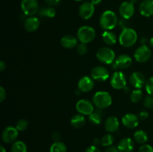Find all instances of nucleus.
Wrapping results in <instances>:
<instances>
[{
    "label": "nucleus",
    "mask_w": 153,
    "mask_h": 152,
    "mask_svg": "<svg viewBox=\"0 0 153 152\" xmlns=\"http://www.w3.org/2000/svg\"><path fill=\"white\" fill-rule=\"evenodd\" d=\"M117 16L112 10H105L100 16V25L105 31H111L117 26Z\"/></svg>",
    "instance_id": "nucleus-1"
},
{
    "label": "nucleus",
    "mask_w": 153,
    "mask_h": 152,
    "mask_svg": "<svg viewBox=\"0 0 153 152\" xmlns=\"http://www.w3.org/2000/svg\"><path fill=\"white\" fill-rule=\"evenodd\" d=\"M137 40V32L133 28H124L119 37L120 44L123 47H131Z\"/></svg>",
    "instance_id": "nucleus-2"
},
{
    "label": "nucleus",
    "mask_w": 153,
    "mask_h": 152,
    "mask_svg": "<svg viewBox=\"0 0 153 152\" xmlns=\"http://www.w3.org/2000/svg\"><path fill=\"white\" fill-rule=\"evenodd\" d=\"M93 104L97 109H105L112 104V97L105 91H98L93 96Z\"/></svg>",
    "instance_id": "nucleus-3"
},
{
    "label": "nucleus",
    "mask_w": 153,
    "mask_h": 152,
    "mask_svg": "<svg viewBox=\"0 0 153 152\" xmlns=\"http://www.w3.org/2000/svg\"><path fill=\"white\" fill-rule=\"evenodd\" d=\"M96 37V31L94 28L88 25L80 27L77 31V38L81 43H89L94 40Z\"/></svg>",
    "instance_id": "nucleus-4"
},
{
    "label": "nucleus",
    "mask_w": 153,
    "mask_h": 152,
    "mask_svg": "<svg viewBox=\"0 0 153 152\" xmlns=\"http://www.w3.org/2000/svg\"><path fill=\"white\" fill-rule=\"evenodd\" d=\"M97 58L105 64H112L115 61L116 57L113 49L109 47H102L97 51Z\"/></svg>",
    "instance_id": "nucleus-5"
},
{
    "label": "nucleus",
    "mask_w": 153,
    "mask_h": 152,
    "mask_svg": "<svg viewBox=\"0 0 153 152\" xmlns=\"http://www.w3.org/2000/svg\"><path fill=\"white\" fill-rule=\"evenodd\" d=\"M21 9L26 16H34L40 10L38 1L37 0H22Z\"/></svg>",
    "instance_id": "nucleus-6"
},
{
    "label": "nucleus",
    "mask_w": 153,
    "mask_h": 152,
    "mask_svg": "<svg viewBox=\"0 0 153 152\" xmlns=\"http://www.w3.org/2000/svg\"><path fill=\"white\" fill-rule=\"evenodd\" d=\"M151 50L146 45H141L136 49L134 53V58L138 63H146L150 59Z\"/></svg>",
    "instance_id": "nucleus-7"
},
{
    "label": "nucleus",
    "mask_w": 153,
    "mask_h": 152,
    "mask_svg": "<svg viewBox=\"0 0 153 152\" xmlns=\"http://www.w3.org/2000/svg\"><path fill=\"white\" fill-rule=\"evenodd\" d=\"M76 109L79 114L90 116L94 111V105L88 99H81L76 103Z\"/></svg>",
    "instance_id": "nucleus-8"
},
{
    "label": "nucleus",
    "mask_w": 153,
    "mask_h": 152,
    "mask_svg": "<svg viewBox=\"0 0 153 152\" xmlns=\"http://www.w3.org/2000/svg\"><path fill=\"white\" fill-rule=\"evenodd\" d=\"M111 85L115 89H122L126 86V77L122 72L117 71L112 75Z\"/></svg>",
    "instance_id": "nucleus-9"
},
{
    "label": "nucleus",
    "mask_w": 153,
    "mask_h": 152,
    "mask_svg": "<svg viewBox=\"0 0 153 152\" xmlns=\"http://www.w3.org/2000/svg\"><path fill=\"white\" fill-rule=\"evenodd\" d=\"M91 77L94 80L100 82L105 81L109 77V72L107 69L102 66H97L94 67L91 72Z\"/></svg>",
    "instance_id": "nucleus-10"
},
{
    "label": "nucleus",
    "mask_w": 153,
    "mask_h": 152,
    "mask_svg": "<svg viewBox=\"0 0 153 152\" xmlns=\"http://www.w3.org/2000/svg\"><path fill=\"white\" fill-rule=\"evenodd\" d=\"M19 134V131L16 128V127L8 126L5 128L1 134V138L4 143H13L16 142V139Z\"/></svg>",
    "instance_id": "nucleus-11"
},
{
    "label": "nucleus",
    "mask_w": 153,
    "mask_h": 152,
    "mask_svg": "<svg viewBox=\"0 0 153 152\" xmlns=\"http://www.w3.org/2000/svg\"><path fill=\"white\" fill-rule=\"evenodd\" d=\"M94 12H95V7L90 1H85L79 7V16L85 20L92 17Z\"/></svg>",
    "instance_id": "nucleus-12"
},
{
    "label": "nucleus",
    "mask_w": 153,
    "mask_h": 152,
    "mask_svg": "<svg viewBox=\"0 0 153 152\" xmlns=\"http://www.w3.org/2000/svg\"><path fill=\"white\" fill-rule=\"evenodd\" d=\"M129 82L133 87L140 89L146 85V80L143 73L140 72H134L130 75Z\"/></svg>",
    "instance_id": "nucleus-13"
},
{
    "label": "nucleus",
    "mask_w": 153,
    "mask_h": 152,
    "mask_svg": "<svg viewBox=\"0 0 153 152\" xmlns=\"http://www.w3.org/2000/svg\"><path fill=\"white\" fill-rule=\"evenodd\" d=\"M134 10V4L130 1H123L119 7L120 15L124 19H128L132 17Z\"/></svg>",
    "instance_id": "nucleus-14"
},
{
    "label": "nucleus",
    "mask_w": 153,
    "mask_h": 152,
    "mask_svg": "<svg viewBox=\"0 0 153 152\" xmlns=\"http://www.w3.org/2000/svg\"><path fill=\"white\" fill-rule=\"evenodd\" d=\"M95 86L94 80L90 76H83L78 82V89L82 92H88Z\"/></svg>",
    "instance_id": "nucleus-15"
},
{
    "label": "nucleus",
    "mask_w": 153,
    "mask_h": 152,
    "mask_svg": "<svg viewBox=\"0 0 153 152\" xmlns=\"http://www.w3.org/2000/svg\"><path fill=\"white\" fill-rule=\"evenodd\" d=\"M132 63V59L128 55H120L115 59V61L113 63L114 68V69H127Z\"/></svg>",
    "instance_id": "nucleus-16"
},
{
    "label": "nucleus",
    "mask_w": 153,
    "mask_h": 152,
    "mask_svg": "<svg viewBox=\"0 0 153 152\" xmlns=\"http://www.w3.org/2000/svg\"><path fill=\"white\" fill-rule=\"evenodd\" d=\"M122 123L128 129H134L139 125V118L134 113H127L122 118Z\"/></svg>",
    "instance_id": "nucleus-17"
},
{
    "label": "nucleus",
    "mask_w": 153,
    "mask_h": 152,
    "mask_svg": "<svg viewBox=\"0 0 153 152\" xmlns=\"http://www.w3.org/2000/svg\"><path fill=\"white\" fill-rule=\"evenodd\" d=\"M140 14L145 17L153 15V0H143L139 7Z\"/></svg>",
    "instance_id": "nucleus-18"
},
{
    "label": "nucleus",
    "mask_w": 153,
    "mask_h": 152,
    "mask_svg": "<svg viewBox=\"0 0 153 152\" xmlns=\"http://www.w3.org/2000/svg\"><path fill=\"white\" fill-rule=\"evenodd\" d=\"M40 25V20L35 16H29L25 19L24 22V27L28 32H34L39 28Z\"/></svg>",
    "instance_id": "nucleus-19"
},
{
    "label": "nucleus",
    "mask_w": 153,
    "mask_h": 152,
    "mask_svg": "<svg viewBox=\"0 0 153 152\" xmlns=\"http://www.w3.org/2000/svg\"><path fill=\"white\" fill-rule=\"evenodd\" d=\"M134 144L131 138H123L120 140L118 144L117 148L120 152H132L134 150Z\"/></svg>",
    "instance_id": "nucleus-20"
},
{
    "label": "nucleus",
    "mask_w": 153,
    "mask_h": 152,
    "mask_svg": "<svg viewBox=\"0 0 153 152\" xmlns=\"http://www.w3.org/2000/svg\"><path fill=\"white\" fill-rule=\"evenodd\" d=\"M61 44L65 49H73L78 46V38L70 34H67L61 39Z\"/></svg>",
    "instance_id": "nucleus-21"
},
{
    "label": "nucleus",
    "mask_w": 153,
    "mask_h": 152,
    "mask_svg": "<svg viewBox=\"0 0 153 152\" xmlns=\"http://www.w3.org/2000/svg\"><path fill=\"white\" fill-rule=\"evenodd\" d=\"M120 122L116 116H110L105 122V128L109 133H114L119 129Z\"/></svg>",
    "instance_id": "nucleus-22"
},
{
    "label": "nucleus",
    "mask_w": 153,
    "mask_h": 152,
    "mask_svg": "<svg viewBox=\"0 0 153 152\" xmlns=\"http://www.w3.org/2000/svg\"><path fill=\"white\" fill-rule=\"evenodd\" d=\"M103 42L108 46H113L117 41V36L111 31H105L102 34Z\"/></svg>",
    "instance_id": "nucleus-23"
},
{
    "label": "nucleus",
    "mask_w": 153,
    "mask_h": 152,
    "mask_svg": "<svg viewBox=\"0 0 153 152\" xmlns=\"http://www.w3.org/2000/svg\"><path fill=\"white\" fill-rule=\"evenodd\" d=\"M70 124L75 128H82L86 124V120L83 115L77 114L73 116L70 120Z\"/></svg>",
    "instance_id": "nucleus-24"
},
{
    "label": "nucleus",
    "mask_w": 153,
    "mask_h": 152,
    "mask_svg": "<svg viewBox=\"0 0 153 152\" xmlns=\"http://www.w3.org/2000/svg\"><path fill=\"white\" fill-rule=\"evenodd\" d=\"M102 111L100 109L94 110L92 113L89 116V121L93 125H100L102 120Z\"/></svg>",
    "instance_id": "nucleus-25"
},
{
    "label": "nucleus",
    "mask_w": 153,
    "mask_h": 152,
    "mask_svg": "<svg viewBox=\"0 0 153 152\" xmlns=\"http://www.w3.org/2000/svg\"><path fill=\"white\" fill-rule=\"evenodd\" d=\"M38 13L40 16L47 18H53L55 16L56 11H55V9L53 7L49 6V7H43L40 8L39 10Z\"/></svg>",
    "instance_id": "nucleus-26"
},
{
    "label": "nucleus",
    "mask_w": 153,
    "mask_h": 152,
    "mask_svg": "<svg viewBox=\"0 0 153 152\" xmlns=\"http://www.w3.org/2000/svg\"><path fill=\"white\" fill-rule=\"evenodd\" d=\"M134 139L136 142H137L138 144L144 145L148 140V135L144 131L139 130L134 133Z\"/></svg>",
    "instance_id": "nucleus-27"
},
{
    "label": "nucleus",
    "mask_w": 153,
    "mask_h": 152,
    "mask_svg": "<svg viewBox=\"0 0 153 152\" xmlns=\"http://www.w3.org/2000/svg\"><path fill=\"white\" fill-rule=\"evenodd\" d=\"M67 148L66 145L62 142H55L51 145L49 152H67Z\"/></svg>",
    "instance_id": "nucleus-28"
},
{
    "label": "nucleus",
    "mask_w": 153,
    "mask_h": 152,
    "mask_svg": "<svg viewBox=\"0 0 153 152\" xmlns=\"http://www.w3.org/2000/svg\"><path fill=\"white\" fill-rule=\"evenodd\" d=\"M11 152H27L26 145L22 141H16L11 146Z\"/></svg>",
    "instance_id": "nucleus-29"
},
{
    "label": "nucleus",
    "mask_w": 153,
    "mask_h": 152,
    "mask_svg": "<svg viewBox=\"0 0 153 152\" xmlns=\"http://www.w3.org/2000/svg\"><path fill=\"white\" fill-rule=\"evenodd\" d=\"M143 94L140 89H136L131 92V95H130V98H131V101L133 103H138L143 99Z\"/></svg>",
    "instance_id": "nucleus-30"
},
{
    "label": "nucleus",
    "mask_w": 153,
    "mask_h": 152,
    "mask_svg": "<svg viewBox=\"0 0 153 152\" xmlns=\"http://www.w3.org/2000/svg\"><path fill=\"white\" fill-rule=\"evenodd\" d=\"M114 141V137L111 134H105L101 139L102 145L105 146V147H109V146L112 145Z\"/></svg>",
    "instance_id": "nucleus-31"
},
{
    "label": "nucleus",
    "mask_w": 153,
    "mask_h": 152,
    "mask_svg": "<svg viewBox=\"0 0 153 152\" xmlns=\"http://www.w3.org/2000/svg\"><path fill=\"white\" fill-rule=\"evenodd\" d=\"M28 123L25 119H19L16 124V128L19 131H23L28 128Z\"/></svg>",
    "instance_id": "nucleus-32"
},
{
    "label": "nucleus",
    "mask_w": 153,
    "mask_h": 152,
    "mask_svg": "<svg viewBox=\"0 0 153 152\" xmlns=\"http://www.w3.org/2000/svg\"><path fill=\"white\" fill-rule=\"evenodd\" d=\"M145 88H146V91L147 92V93L153 96V76L149 77L146 80Z\"/></svg>",
    "instance_id": "nucleus-33"
},
{
    "label": "nucleus",
    "mask_w": 153,
    "mask_h": 152,
    "mask_svg": "<svg viewBox=\"0 0 153 152\" xmlns=\"http://www.w3.org/2000/svg\"><path fill=\"white\" fill-rule=\"evenodd\" d=\"M88 46L85 43H81L80 44H78V46H76V52L80 55H85L88 52Z\"/></svg>",
    "instance_id": "nucleus-34"
},
{
    "label": "nucleus",
    "mask_w": 153,
    "mask_h": 152,
    "mask_svg": "<svg viewBox=\"0 0 153 152\" xmlns=\"http://www.w3.org/2000/svg\"><path fill=\"white\" fill-rule=\"evenodd\" d=\"M143 105L145 107L149 109L153 108V96L152 95H147L145 97L144 100H143Z\"/></svg>",
    "instance_id": "nucleus-35"
},
{
    "label": "nucleus",
    "mask_w": 153,
    "mask_h": 152,
    "mask_svg": "<svg viewBox=\"0 0 153 152\" xmlns=\"http://www.w3.org/2000/svg\"><path fill=\"white\" fill-rule=\"evenodd\" d=\"M138 152H153V148L149 145H142L139 148Z\"/></svg>",
    "instance_id": "nucleus-36"
},
{
    "label": "nucleus",
    "mask_w": 153,
    "mask_h": 152,
    "mask_svg": "<svg viewBox=\"0 0 153 152\" xmlns=\"http://www.w3.org/2000/svg\"><path fill=\"white\" fill-rule=\"evenodd\" d=\"M139 119H141V120H146L149 117V113L146 111H141L139 113Z\"/></svg>",
    "instance_id": "nucleus-37"
},
{
    "label": "nucleus",
    "mask_w": 153,
    "mask_h": 152,
    "mask_svg": "<svg viewBox=\"0 0 153 152\" xmlns=\"http://www.w3.org/2000/svg\"><path fill=\"white\" fill-rule=\"evenodd\" d=\"M61 134H60L58 131H55V132L52 134V139L55 142H59L61 139Z\"/></svg>",
    "instance_id": "nucleus-38"
},
{
    "label": "nucleus",
    "mask_w": 153,
    "mask_h": 152,
    "mask_svg": "<svg viewBox=\"0 0 153 152\" xmlns=\"http://www.w3.org/2000/svg\"><path fill=\"white\" fill-rule=\"evenodd\" d=\"M46 4H49V6H56L61 2V0H45Z\"/></svg>",
    "instance_id": "nucleus-39"
},
{
    "label": "nucleus",
    "mask_w": 153,
    "mask_h": 152,
    "mask_svg": "<svg viewBox=\"0 0 153 152\" xmlns=\"http://www.w3.org/2000/svg\"><path fill=\"white\" fill-rule=\"evenodd\" d=\"M5 98H6V91L2 86H1V87H0V101L2 102Z\"/></svg>",
    "instance_id": "nucleus-40"
},
{
    "label": "nucleus",
    "mask_w": 153,
    "mask_h": 152,
    "mask_svg": "<svg viewBox=\"0 0 153 152\" xmlns=\"http://www.w3.org/2000/svg\"><path fill=\"white\" fill-rule=\"evenodd\" d=\"M85 152H100V150L98 148V147L94 145H91L88 147V148L85 150Z\"/></svg>",
    "instance_id": "nucleus-41"
},
{
    "label": "nucleus",
    "mask_w": 153,
    "mask_h": 152,
    "mask_svg": "<svg viewBox=\"0 0 153 152\" xmlns=\"http://www.w3.org/2000/svg\"><path fill=\"white\" fill-rule=\"evenodd\" d=\"M105 152H120V151H119V150H118L117 147H116V146L111 145L106 148L105 151Z\"/></svg>",
    "instance_id": "nucleus-42"
},
{
    "label": "nucleus",
    "mask_w": 153,
    "mask_h": 152,
    "mask_svg": "<svg viewBox=\"0 0 153 152\" xmlns=\"http://www.w3.org/2000/svg\"><path fill=\"white\" fill-rule=\"evenodd\" d=\"M100 144H102V142H101V139H100L99 138H95L94 140H93V145L98 147Z\"/></svg>",
    "instance_id": "nucleus-43"
},
{
    "label": "nucleus",
    "mask_w": 153,
    "mask_h": 152,
    "mask_svg": "<svg viewBox=\"0 0 153 152\" xmlns=\"http://www.w3.org/2000/svg\"><path fill=\"white\" fill-rule=\"evenodd\" d=\"M6 68V63L3 61H0V71L3 72Z\"/></svg>",
    "instance_id": "nucleus-44"
},
{
    "label": "nucleus",
    "mask_w": 153,
    "mask_h": 152,
    "mask_svg": "<svg viewBox=\"0 0 153 152\" xmlns=\"http://www.w3.org/2000/svg\"><path fill=\"white\" fill-rule=\"evenodd\" d=\"M102 0H91V2L95 6V5H98V4H100V3L102 2Z\"/></svg>",
    "instance_id": "nucleus-45"
},
{
    "label": "nucleus",
    "mask_w": 153,
    "mask_h": 152,
    "mask_svg": "<svg viewBox=\"0 0 153 152\" xmlns=\"http://www.w3.org/2000/svg\"><path fill=\"white\" fill-rule=\"evenodd\" d=\"M147 38H146V37H142L141 39H140V43H141V45H146V43H147Z\"/></svg>",
    "instance_id": "nucleus-46"
},
{
    "label": "nucleus",
    "mask_w": 153,
    "mask_h": 152,
    "mask_svg": "<svg viewBox=\"0 0 153 152\" xmlns=\"http://www.w3.org/2000/svg\"><path fill=\"white\" fill-rule=\"evenodd\" d=\"M139 1H140V0H129V1H130V2H131V3H132L133 4H136V3H137V2H138Z\"/></svg>",
    "instance_id": "nucleus-47"
},
{
    "label": "nucleus",
    "mask_w": 153,
    "mask_h": 152,
    "mask_svg": "<svg viewBox=\"0 0 153 152\" xmlns=\"http://www.w3.org/2000/svg\"><path fill=\"white\" fill-rule=\"evenodd\" d=\"M0 151H1V152H6L5 148H4L3 147L2 145L0 146Z\"/></svg>",
    "instance_id": "nucleus-48"
},
{
    "label": "nucleus",
    "mask_w": 153,
    "mask_h": 152,
    "mask_svg": "<svg viewBox=\"0 0 153 152\" xmlns=\"http://www.w3.org/2000/svg\"><path fill=\"white\" fill-rule=\"evenodd\" d=\"M149 44H150V46L153 48V37L150 39V40H149Z\"/></svg>",
    "instance_id": "nucleus-49"
},
{
    "label": "nucleus",
    "mask_w": 153,
    "mask_h": 152,
    "mask_svg": "<svg viewBox=\"0 0 153 152\" xmlns=\"http://www.w3.org/2000/svg\"><path fill=\"white\" fill-rule=\"evenodd\" d=\"M74 1H84V0H74Z\"/></svg>",
    "instance_id": "nucleus-50"
}]
</instances>
